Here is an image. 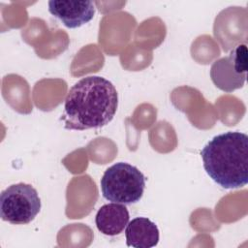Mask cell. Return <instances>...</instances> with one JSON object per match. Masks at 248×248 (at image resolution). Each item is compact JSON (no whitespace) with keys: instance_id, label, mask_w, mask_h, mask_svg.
Masks as SVG:
<instances>
[{"instance_id":"5b68a950","label":"cell","mask_w":248,"mask_h":248,"mask_svg":"<svg viewBox=\"0 0 248 248\" xmlns=\"http://www.w3.org/2000/svg\"><path fill=\"white\" fill-rule=\"evenodd\" d=\"M247 54L246 44H239L228 56L212 64L210 78L216 87L225 92H232L244 85L248 69Z\"/></svg>"},{"instance_id":"3957f363","label":"cell","mask_w":248,"mask_h":248,"mask_svg":"<svg viewBox=\"0 0 248 248\" xmlns=\"http://www.w3.org/2000/svg\"><path fill=\"white\" fill-rule=\"evenodd\" d=\"M100 183L103 197L106 200L122 204H132L142 198L145 177L137 167L118 162L105 170Z\"/></svg>"},{"instance_id":"7a4b0ae2","label":"cell","mask_w":248,"mask_h":248,"mask_svg":"<svg viewBox=\"0 0 248 248\" xmlns=\"http://www.w3.org/2000/svg\"><path fill=\"white\" fill-rule=\"evenodd\" d=\"M210 178L225 189L240 188L248 182V137L238 131L215 136L201 151Z\"/></svg>"},{"instance_id":"8992f818","label":"cell","mask_w":248,"mask_h":248,"mask_svg":"<svg viewBox=\"0 0 248 248\" xmlns=\"http://www.w3.org/2000/svg\"><path fill=\"white\" fill-rule=\"evenodd\" d=\"M48 11L68 28H78L89 22L95 15L92 1H48Z\"/></svg>"},{"instance_id":"ba28073f","label":"cell","mask_w":248,"mask_h":248,"mask_svg":"<svg viewBox=\"0 0 248 248\" xmlns=\"http://www.w3.org/2000/svg\"><path fill=\"white\" fill-rule=\"evenodd\" d=\"M126 244L134 248H151L159 242V230L146 217H137L130 221L125 230Z\"/></svg>"},{"instance_id":"6da1fadb","label":"cell","mask_w":248,"mask_h":248,"mask_svg":"<svg viewBox=\"0 0 248 248\" xmlns=\"http://www.w3.org/2000/svg\"><path fill=\"white\" fill-rule=\"evenodd\" d=\"M117 107L118 94L114 85L103 77L89 76L69 90L61 120L68 130L101 128L113 119Z\"/></svg>"},{"instance_id":"277c9868","label":"cell","mask_w":248,"mask_h":248,"mask_svg":"<svg viewBox=\"0 0 248 248\" xmlns=\"http://www.w3.org/2000/svg\"><path fill=\"white\" fill-rule=\"evenodd\" d=\"M41 205L39 194L30 184H13L0 195L1 218L14 225H26L32 222L40 212Z\"/></svg>"},{"instance_id":"52a82bcc","label":"cell","mask_w":248,"mask_h":248,"mask_svg":"<svg viewBox=\"0 0 248 248\" xmlns=\"http://www.w3.org/2000/svg\"><path fill=\"white\" fill-rule=\"evenodd\" d=\"M129 211L125 204L111 202L101 206L95 217V224L99 232L105 235L120 234L129 223Z\"/></svg>"}]
</instances>
